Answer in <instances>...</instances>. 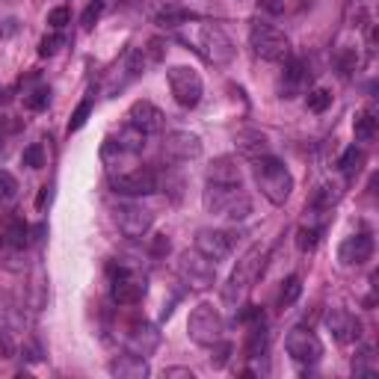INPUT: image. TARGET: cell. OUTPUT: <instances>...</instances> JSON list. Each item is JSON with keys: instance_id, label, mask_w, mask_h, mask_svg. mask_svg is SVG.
Instances as JSON below:
<instances>
[{"instance_id": "31", "label": "cell", "mask_w": 379, "mask_h": 379, "mask_svg": "<svg viewBox=\"0 0 379 379\" xmlns=\"http://www.w3.org/2000/svg\"><path fill=\"white\" fill-rule=\"evenodd\" d=\"M320 231H323V228L305 222V226L296 231V246H299V252H314L317 243H320Z\"/></svg>"}, {"instance_id": "48", "label": "cell", "mask_w": 379, "mask_h": 379, "mask_svg": "<svg viewBox=\"0 0 379 379\" xmlns=\"http://www.w3.org/2000/svg\"><path fill=\"white\" fill-rule=\"evenodd\" d=\"M3 246H6V237H3V234H0V252H3Z\"/></svg>"}, {"instance_id": "14", "label": "cell", "mask_w": 379, "mask_h": 379, "mask_svg": "<svg viewBox=\"0 0 379 379\" xmlns=\"http://www.w3.org/2000/svg\"><path fill=\"white\" fill-rule=\"evenodd\" d=\"M326 326L338 344H355L362 338V320L347 308H332L326 314Z\"/></svg>"}, {"instance_id": "40", "label": "cell", "mask_w": 379, "mask_h": 379, "mask_svg": "<svg viewBox=\"0 0 379 379\" xmlns=\"http://www.w3.org/2000/svg\"><path fill=\"white\" fill-rule=\"evenodd\" d=\"M338 69H341V74H350V71H355V62H359V57H355V48H344L341 53H338Z\"/></svg>"}, {"instance_id": "45", "label": "cell", "mask_w": 379, "mask_h": 379, "mask_svg": "<svg viewBox=\"0 0 379 379\" xmlns=\"http://www.w3.org/2000/svg\"><path fill=\"white\" fill-rule=\"evenodd\" d=\"M258 320H264V311L258 305H246L240 311V323H249L252 326V323H258Z\"/></svg>"}, {"instance_id": "19", "label": "cell", "mask_w": 379, "mask_h": 379, "mask_svg": "<svg viewBox=\"0 0 379 379\" xmlns=\"http://www.w3.org/2000/svg\"><path fill=\"white\" fill-rule=\"evenodd\" d=\"M234 146H237V151H240L246 160H252V163L270 154V140H267V133L255 130V128L240 130L237 137H234Z\"/></svg>"}, {"instance_id": "1", "label": "cell", "mask_w": 379, "mask_h": 379, "mask_svg": "<svg viewBox=\"0 0 379 379\" xmlns=\"http://www.w3.org/2000/svg\"><path fill=\"white\" fill-rule=\"evenodd\" d=\"M252 172H255V181H258L261 193L267 196V202L285 205L287 199H291V193H294V175L287 172V166L278 160V158L267 154V158L255 160Z\"/></svg>"}, {"instance_id": "33", "label": "cell", "mask_w": 379, "mask_h": 379, "mask_svg": "<svg viewBox=\"0 0 379 379\" xmlns=\"http://www.w3.org/2000/svg\"><path fill=\"white\" fill-rule=\"evenodd\" d=\"M92 107H95L92 95H89V98H83V101L74 107V113H71V119H69V133H77V130H81V128L86 125V121H89V116H92Z\"/></svg>"}, {"instance_id": "18", "label": "cell", "mask_w": 379, "mask_h": 379, "mask_svg": "<svg viewBox=\"0 0 379 379\" xmlns=\"http://www.w3.org/2000/svg\"><path fill=\"white\" fill-rule=\"evenodd\" d=\"M137 158H140V154H133V151H128V149H121L113 137L104 140V146H101V160H104V166L110 169V175H119V172H130V169H137Z\"/></svg>"}, {"instance_id": "13", "label": "cell", "mask_w": 379, "mask_h": 379, "mask_svg": "<svg viewBox=\"0 0 379 379\" xmlns=\"http://www.w3.org/2000/svg\"><path fill=\"white\" fill-rule=\"evenodd\" d=\"M110 296H113L116 305H137L142 296H146V278L133 276L130 270L113 273V287H110Z\"/></svg>"}, {"instance_id": "34", "label": "cell", "mask_w": 379, "mask_h": 379, "mask_svg": "<svg viewBox=\"0 0 379 379\" xmlns=\"http://www.w3.org/2000/svg\"><path fill=\"white\" fill-rule=\"evenodd\" d=\"M299 294H303V278H299V276H287L285 285H282V294H278V303H282V308L285 305H294L296 299H299Z\"/></svg>"}, {"instance_id": "15", "label": "cell", "mask_w": 379, "mask_h": 379, "mask_svg": "<svg viewBox=\"0 0 379 379\" xmlns=\"http://www.w3.org/2000/svg\"><path fill=\"white\" fill-rule=\"evenodd\" d=\"M128 125H133L137 130L146 133V137H151V133H160L163 130L166 116L151 101H133L130 110H128Z\"/></svg>"}, {"instance_id": "49", "label": "cell", "mask_w": 379, "mask_h": 379, "mask_svg": "<svg viewBox=\"0 0 379 379\" xmlns=\"http://www.w3.org/2000/svg\"><path fill=\"white\" fill-rule=\"evenodd\" d=\"M0 39H3V24H0Z\"/></svg>"}, {"instance_id": "37", "label": "cell", "mask_w": 379, "mask_h": 379, "mask_svg": "<svg viewBox=\"0 0 379 379\" xmlns=\"http://www.w3.org/2000/svg\"><path fill=\"white\" fill-rule=\"evenodd\" d=\"M62 44H65V36H62L60 30H53L51 36H44V39L39 42V57H53V53H57Z\"/></svg>"}, {"instance_id": "12", "label": "cell", "mask_w": 379, "mask_h": 379, "mask_svg": "<svg viewBox=\"0 0 379 379\" xmlns=\"http://www.w3.org/2000/svg\"><path fill=\"white\" fill-rule=\"evenodd\" d=\"M163 154L175 163H190V160L202 158V140L190 130H172L163 140Z\"/></svg>"}, {"instance_id": "35", "label": "cell", "mask_w": 379, "mask_h": 379, "mask_svg": "<svg viewBox=\"0 0 379 379\" xmlns=\"http://www.w3.org/2000/svg\"><path fill=\"white\" fill-rule=\"evenodd\" d=\"M21 163H24L27 169H42V166H44V146H42V142L27 146L24 154H21Z\"/></svg>"}, {"instance_id": "46", "label": "cell", "mask_w": 379, "mask_h": 379, "mask_svg": "<svg viewBox=\"0 0 379 379\" xmlns=\"http://www.w3.org/2000/svg\"><path fill=\"white\" fill-rule=\"evenodd\" d=\"M163 376H184V379H193V371H187V367H166Z\"/></svg>"}, {"instance_id": "20", "label": "cell", "mask_w": 379, "mask_h": 379, "mask_svg": "<svg viewBox=\"0 0 379 379\" xmlns=\"http://www.w3.org/2000/svg\"><path fill=\"white\" fill-rule=\"evenodd\" d=\"M158 347H160V332H158V326H151V323H137V326H130V332H128V350H130V353L151 355Z\"/></svg>"}, {"instance_id": "25", "label": "cell", "mask_w": 379, "mask_h": 379, "mask_svg": "<svg viewBox=\"0 0 379 379\" xmlns=\"http://www.w3.org/2000/svg\"><path fill=\"white\" fill-rule=\"evenodd\" d=\"M338 199H341V190L335 184H323V187L314 190V196H311V210L329 214V210L338 205Z\"/></svg>"}, {"instance_id": "42", "label": "cell", "mask_w": 379, "mask_h": 379, "mask_svg": "<svg viewBox=\"0 0 379 379\" xmlns=\"http://www.w3.org/2000/svg\"><path fill=\"white\" fill-rule=\"evenodd\" d=\"M214 347H217V355H210V362H214V367H222V364L228 362V355H231V344L219 338V341L214 344Z\"/></svg>"}, {"instance_id": "39", "label": "cell", "mask_w": 379, "mask_h": 379, "mask_svg": "<svg viewBox=\"0 0 379 379\" xmlns=\"http://www.w3.org/2000/svg\"><path fill=\"white\" fill-rule=\"evenodd\" d=\"M101 9H104V3L101 0H92L86 9H83V15H81V24H83V30H92L95 27V21L101 18Z\"/></svg>"}, {"instance_id": "41", "label": "cell", "mask_w": 379, "mask_h": 379, "mask_svg": "<svg viewBox=\"0 0 379 379\" xmlns=\"http://www.w3.org/2000/svg\"><path fill=\"white\" fill-rule=\"evenodd\" d=\"M71 21V12H69V6H57V9H51L48 12V24L53 27V30H62L65 24Z\"/></svg>"}, {"instance_id": "16", "label": "cell", "mask_w": 379, "mask_h": 379, "mask_svg": "<svg viewBox=\"0 0 379 379\" xmlns=\"http://www.w3.org/2000/svg\"><path fill=\"white\" fill-rule=\"evenodd\" d=\"M231 243L234 237L228 231H217V228H202L196 234V249L205 255V258L210 261H222V258H228V252H231Z\"/></svg>"}, {"instance_id": "26", "label": "cell", "mask_w": 379, "mask_h": 379, "mask_svg": "<svg viewBox=\"0 0 379 379\" xmlns=\"http://www.w3.org/2000/svg\"><path fill=\"white\" fill-rule=\"evenodd\" d=\"M27 234H30V228H27V222L21 219V217H9V219H6L3 237H6V243H9V246H15V249H24V246H27Z\"/></svg>"}, {"instance_id": "22", "label": "cell", "mask_w": 379, "mask_h": 379, "mask_svg": "<svg viewBox=\"0 0 379 379\" xmlns=\"http://www.w3.org/2000/svg\"><path fill=\"white\" fill-rule=\"evenodd\" d=\"M308 81V65L296 57L285 60V81H282V98H294Z\"/></svg>"}, {"instance_id": "17", "label": "cell", "mask_w": 379, "mask_h": 379, "mask_svg": "<svg viewBox=\"0 0 379 379\" xmlns=\"http://www.w3.org/2000/svg\"><path fill=\"white\" fill-rule=\"evenodd\" d=\"M371 255H373L371 234H353V237H347L341 243L338 261H341V267H362V264L371 261Z\"/></svg>"}, {"instance_id": "47", "label": "cell", "mask_w": 379, "mask_h": 379, "mask_svg": "<svg viewBox=\"0 0 379 379\" xmlns=\"http://www.w3.org/2000/svg\"><path fill=\"white\" fill-rule=\"evenodd\" d=\"M44 202H48V187H42V193H39V199H36V208L42 210V208H44Z\"/></svg>"}, {"instance_id": "27", "label": "cell", "mask_w": 379, "mask_h": 379, "mask_svg": "<svg viewBox=\"0 0 379 379\" xmlns=\"http://www.w3.org/2000/svg\"><path fill=\"white\" fill-rule=\"evenodd\" d=\"M113 140L119 142L121 149H128V151H133V154H142V151H146V133L137 130L133 125H125V128L119 130V137H113Z\"/></svg>"}, {"instance_id": "23", "label": "cell", "mask_w": 379, "mask_h": 379, "mask_svg": "<svg viewBox=\"0 0 379 379\" xmlns=\"http://www.w3.org/2000/svg\"><path fill=\"white\" fill-rule=\"evenodd\" d=\"M208 181L210 184H222V187H243L240 169H237V163H234L231 158H217L214 163H210Z\"/></svg>"}, {"instance_id": "11", "label": "cell", "mask_w": 379, "mask_h": 379, "mask_svg": "<svg viewBox=\"0 0 379 379\" xmlns=\"http://www.w3.org/2000/svg\"><path fill=\"white\" fill-rule=\"evenodd\" d=\"M110 187L121 196H151L158 190V175L151 169H130L110 178Z\"/></svg>"}, {"instance_id": "36", "label": "cell", "mask_w": 379, "mask_h": 379, "mask_svg": "<svg viewBox=\"0 0 379 379\" xmlns=\"http://www.w3.org/2000/svg\"><path fill=\"white\" fill-rule=\"evenodd\" d=\"M18 196V181L12 172L0 169V202H12V199Z\"/></svg>"}, {"instance_id": "6", "label": "cell", "mask_w": 379, "mask_h": 379, "mask_svg": "<svg viewBox=\"0 0 379 379\" xmlns=\"http://www.w3.org/2000/svg\"><path fill=\"white\" fill-rule=\"evenodd\" d=\"M187 332L199 347H214V344L222 338V314L210 303L196 305L193 311H190Z\"/></svg>"}, {"instance_id": "24", "label": "cell", "mask_w": 379, "mask_h": 379, "mask_svg": "<svg viewBox=\"0 0 379 379\" xmlns=\"http://www.w3.org/2000/svg\"><path fill=\"white\" fill-rule=\"evenodd\" d=\"M199 15L196 12H190V9L184 6H166L158 12V18H154V24L158 27H166V30H172V27H181V24H190V21H196Z\"/></svg>"}, {"instance_id": "8", "label": "cell", "mask_w": 379, "mask_h": 379, "mask_svg": "<svg viewBox=\"0 0 379 379\" xmlns=\"http://www.w3.org/2000/svg\"><path fill=\"white\" fill-rule=\"evenodd\" d=\"M199 42H202V53L208 62L228 65L234 60V42L219 24H202L199 27Z\"/></svg>"}, {"instance_id": "3", "label": "cell", "mask_w": 379, "mask_h": 379, "mask_svg": "<svg viewBox=\"0 0 379 379\" xmlns=\"http://www.w3.org/2000/svg\"><path fill=\"white\" fill-rule=\"evenodd\" d=\"M261 267H264V252L255 246V249H249L246 255H243V261L237 264V270L231 273L226 291H222V303L231 305V308H237V303L246 296L252 282L261 276Z\"/></svg>"}, {"instance_id": "9", "label": "cell", "mask_w": 379, "mask_h": 379, "mask_svg": "<svg viewBox=\"0 0 379 379\" xmlns=\"http://www.w3.org/2000/svg\"><path fill=\"white\" fill-rule=\"evenodd\" d=\"M113 217H116L119 231L125 234L128 240H140V237H146V234L151 231V222H154V214H151L149 208L133 205V202L116 205V208H113Z\"/></svg>"}, {"instance_id": "28", "label": "cell", "mask_w": 379, "mask_h": 379, "mask_svg": "<svg viewBox=\"0 0 379 379\" xmlns=\"http://www.w3.org/2000/svg\"><path fill=\"white\" fill-rule=\"evenodd\" d=\"M362 166H364V151L355 149V146H350L347 151L341 154V160H338V169L347 175V178H355V175H359Z\"/></svg>"}, {"instance_id": "7", "label": "cell", "mask_w": 379, "mask_h": 379, "mask_svg": "<svg viewBox=\"0 0 379 379\" xmlns=\"http://www.w3.org/2000/svg\"><path fill=\"white\" fill-rule=\"evenodd\" d=\"M166 81H169L172 98H175V101L181 104L184 110L199 107L205 86H202V77H199L196 69H190V65H172V69L166 71Z\"/></svg>"}, {"instance_id": "10", "label": "cell", "mask_w": 379, "mask_h": 379, "mask_svg": "<svg viewBox=\"0 0 379 379\" xmlns=\"http://www.w3.org/2000/svg\"><path fill=\"white\" fill-rule=\"evenodd\" d=\"M285 350H287V355H291L294 362H299V364H314V362H320V355H323V344H320V338H317L311 329L296 326V329L287 332Z\"/></svg>"}, {"instance_id": "38", "label": "cell", "mask_w": 379, "mask_h": 379, "mask_svg": "<svg viewBox=\"0 0 379 379\" xmlns=\"http://www.w3.org/2000/svg\"><path fill=\"white\" fill-rule=\"evenodd\" d=\"M24 104H27L30 110H44V107L51 104V89H48V86H36L33 92H27Z\"/></svg>"}, {"instance_id": "2", "label": "cell", "mask_w": 379, "mask_h": 379, "mask_svg": "<svg viewBox=\"0 0 379 379\" xmlns=\"http://www.w3.org/2000/svg\"><path fill=\"white\" fill-rule=\"evenodd\" d=\"M202 205L208 214H219L228 219H246L252 214V199L243 193V187H222V184H205Z\"/></svg>"}, {"instance_id": "29", "label": "cell", "mask_w": 379, "mask_h": 379, "mask_svg": "<svg viewBox=\"0 0 379 379\" xmlns=\"http://www.w3.org/2000/svg\"><path fill=\"white\" fill-rule=\"evenodd\" d=\"M353 373L355 376H376V355H373V347H364L359 350V355L353 359Z\"/></svg>"}, {"instance_id": "4", "label": "cell", "mask_w": 379, "mask_h": 379, "mask_svg": "<svg viewBox=\"0 0 379 379\" xmlns=\"http://www.w3.org/2000/svg\"><path fill=\"white\" fill-rule=\"evenodd\" d=\"M249 44L267 62H285L291 57V42H287V36L278 27L264 24V21H255L249 27Z\"/></svg>"}, {"instance_id": "44", "label": "cell", "mask_w": 379, "mask_h": 379, "mask_svg": "<svg viewBox=\"0 0 379 379\" xmlns=\"http://www.w3.org/2000/svg\"><path fill=\"white\" fill-rule=\"evenodd\" d=\"M258 6L264 9V12H270V15H282L287 9V0H258Z\"/></svg>"}, {"instance_id": "32", "label": "cell", "mask_w": 379, "mask_h": 379, "mask_svg": "<svg viewBox=\"0 0 379 379\" xmlns=\"http://www.w3.org/2000/svg\"><path fill=\"white\" fill-rule=\"evenodd\" d=\"M329 104H332V92H329V89H323V86L308 89V95H305V107L311 110V113H326Z\"/></svg>"}, {"instance_id": "5", "label": "cell", "mask_w": 379, "mask_h": 379, "mask_svg": "<svg viewBox=\"0 0 379 379\" xmlns=\"http://www.w3.org/2000/svg\"><path fill=\"white\" fill-rule=\"evenodd\" d=\"M178 276L190 291H210L217 285V264L205 258L199 249H193L178 258Z\"/></svg>"}, {"instance_id": "21", "label": "cell", "mask_w": 379, "mask_h": 379, "mask_svg": "<svg viewBox=\"0 0 379 379\" xmlns=\"http://www.w3.org/2000/svg\"><path fill=\"white\" fill-rule=\"evenodd\" d=\"M110 373L119 376V379H146L151 371H149V362L146 355H137V353H125L119 359L110 362Z\"/></svg>"}, {"instance_id": "43", "label": "cell", "mask_w": 379, "mask_h": 379, "mask_svg": "<svg viewBox=\"0 0 379 379\" xmlns=\"http://www.w3.org/2000/svg\"><path fill=\"white\" fill-rule=\"evenodd\" d=\"M169 249H172L169 237H166V234H158L154 243H151V255H154V258H163V255H169Z\"/></svg>"}, {"instance_id": "30", "label": "cell", "mask_w": 379, "mask_h": 379, "mask_svg": "<svg viewBox=\"0 0 379 379\" xmlns=\"http://www.w3.org/2000/svg\"><path fill=\"white\" fill-rule=\"evenodd\" d=\"M353 130H355V140H359V142H371L376 137V119H373L371 110H364V113L355 116Z\"/></svg>"}]
</instances>
